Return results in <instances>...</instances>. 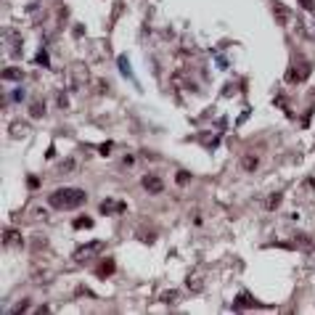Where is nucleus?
Listing matches in <instances>:
<instances>
[{"label": "nucleus", "instance_id": "14", "mask_svg": "<svg viewBox=\"0 0 315 315\" xmlns=\"http://www.w3.org/2000/svg\"><path fill=\"white\" fill-rule=\"evenodd\" d=\"M74 228H93V220H90V218H77Z\"/></svg>", "mask_w": 315, "mask_h": 315}, {"label": "nucleus", "instance_id": "12", "mask_svg": "<svg viewBox=\"0 0 315 315\" xmlns=\"http://www.w3.org/2000/svg\"><path fill=\"white\" fill-rule=\"evenodd\" d=\"M11 135H14V138H24V135H27V124H24V122H14V124H11Z\"/></svg>", "mask_w": 315, "mask_h": 315}, {"label": "nucleus", "instance_id": "22", "mask_svg": "<svg viewBox=\"0 0 315 315\" xmlns=\"http://www.w3.org/2000/svg\"><path fill=\"white\" fill-rule=\"evenodd\" d=\"M27 183H29V188H37V186H40V180H37V178H29Z\"/></svg>", "mask_w": 315, "mask_h": 315}, {"label": "nucleus", "instance_id": "17", "mask_svg": "<svg viewBox=\"0 0 315 315\" xmlns=\"http://www.w3.org/2000/svg\"><path fill=\"white\" fill-rule=\"evenodd\" d=\"M120 69H122L124 74L130 77V67H127V58H124V56H120Z\"/></svg>", "mask_w": 315, "mask_h": 315}, {"label": "nucleus", "instance_id": "2", "mask_svg": "<svg viewBox=\"0 0 315 315\" xmlns=\"http://www.w3.org/2000/svg\"><path fill=\"white\" fill-rule=\"evenodd\" d=\"M141 186H143V191H148V194H162V191H165V180H162L156 172L143 175Z\"/></svg>", "mask_w": 315, "mask_h": 315}, {"label": "nucleus", "instance_id": "10", "mask_svg": "<svg viewBox=\"0 0 315 315\" xmlns=\"http://www.w3.org/2000/svg\"><path fill=\"white\" fill-rule=\"evenodd\" d=\"M29 114L35 117V120H40V117H45V101H32Z\"/></svg>", "mask_w": 315, "mask_h": 315}, {"label": "nucleus", "instance_id": "21", "mask_svg": "<svg viewBox=\"0 0 315 315\" xmlns=\"http://www.w3.org/2000/svg\"><path fill=\"white\" fill-rule=\"evenodd\" d=\"M109 148H111V143H103V146H101V154L109 156Z\"/></svg>", "mask_w": 315, "mask_h": 315}, {"label": "nucleus", "instance_id": "11", "mask_svg": "<svg viewBox=\"0 0 315 315\" xmlns=\"http://www.w3.org/2000/svg\"><path fill=\"white\" fill-rule=\"evenodd\" d=\"M22 69H14V67H5L3 69V80H22Z\"/></svg>", "mask_w": 315, "mask_h": 315}, {"label": "nucleus", "instance_id": "20", "mask_svg": "<svg viewBox=\"0 0 315 315\" xmlns=\"http://www.w3.org/2000/svg\"><path fill=\"white\" fill-rule=\"evenodd\" d=\"M188 180H191V175H188V172H178V183H180V186H186Z\"/></svg>", "mask_w": 315, "mask_h": 315}, {"label": "nucleus", "instance_id": "15", "mask_svg": "<svg viewBox=\"0 0 315 315\" xmlns=\"http://www.w3.org/2000/svg\"><path fill=\"white\" fill-rule=\"evenodd\" d=\"M111 270H114V262L106 260V262H103V267H98V275H109Z\"/></svg>", "mask_w": 315, "mask_h": 315}, {"label": "nucleus", "instance_id": "13", "mask_svg": "<svg viewBox=\"0 0 315 315\" xmlns=\"http://www.w3.org/2000/svg\"><path fill=\"white\" fill-rule=\"evenodd\" d=\"M281 201H284V194H273V196H267L265 207H267V209H278Z\"/></svg>", "mask_w": 315, "mask_h": 315}, {"label": "nucleus", "instance_id": "9", "mask_svg": "<svg viewBox=\"0 0 315 315\" xmlns=\"http://www.w3.org/2000/svg\"><path fill=\"white\" fill-rule=\"evenodd\" d=\"M74 167H77V159H74V156H69V159L58 162V175H69Z\"/></svg>", "mask_w": 315, "mask_h": 315}, {"label": "nucleus", "instance_id": "18", "mask_svg": "<svg viewBox=\"0 0 315 315\" xmlns=\"http://www.w3.org/2000/svg\"><path fill=\"white\" fill-rule=\"evenodd\" d=\"M299 5H302L305 11H313V8H315V0H299Z\"/></svg>", "mask_w": 315, "mask_h": 315}, {"label": "nucleus", "instance_id": "8", "mask_svg": "<svg viewBox=\"0 0 315 315\" xmlns=\"http://www.w3.org/2000/svg\"><path fill=\"white\" fill-rule=\"evenodd\" d=\"M159 299L165 302V305H178V302H180V291H175V289H167V291L159 294Z\"/></svg>", "mask_w": 315, "mask_h": 315}, {"label": "nucleus", "instance_id": "6", "mask_svg": "<svg viewBox=\"0 0 315 315\" xmlns=\"http://www.w3.org/2000/svg\"><path fill=\"white\" fill-rule=\"evenodd\" d=\"M186 286H188V291L199 294V291H204V278H201L199 273H191V275L186 278Z\"/></svg>", "mask_w": 315, "mask_h": 315}, {"label": "nucleus", "instance_id": "5", "mask_svg": "<svg viewBox=\"0 0 315 315\" xmlns=\"http://www.w3.org/2000/svg\"><path fill=\"white\" fill-rule=\"evenodd\" d=\"M22 233L14 231V228H5L3 231V246H22Z\"/></svg>", "mask_w": 315, "mask_h": 315}, {"label": "nucleus", "instance_id": "4", "mask_svg": "<svg viewBox=\"0 0 315 315\" xmlns=\"http://www.w3.org/2000/svg\"><path fill=\"white\" fill-rule=\"evenodd\" d=\"M270 8H273V16H275V22L284 27V24H289V19H291V11L286 8L281 0H270Z\"/></svg>", "mask_w": 315, "mask_h": 315}, {"label": "nucleus", "instance_id": "1", "mask_svg": "<svg viewBox=\"0 0 315 315\" xmlns=\"http://www.w3.org/2000/svg\"><path fill=\"white\" fill-rule=\"evenodd\" d=\"M88 201V194L82 188H56L48 196V204L53 209H77Z\"/></svg>", "mask_w": 315, "mask_h": 315}, {"label": "nucleus", "instance_id": "19", "mask_svg": "<svg viewBox=\"0 0 315 315\" xmlns=\"http://www.w3.org/2000/svg\"><path fill=\"white\" fill-rule=\"evenodd\" d=\"M24 310H27V302H19L16 307H11V315H14V313H24Z\"/></svg>", "mask_w": 315, "mask_h": 315}, {"label": "nucleus", "instance_id": "3", "mask_svg": "<svg viewBox=\"0 0 315 315\" xmlns=\"http://www.w3.org/2000/svg\"><path fill=\"white\" fill-rule=\"evenodd\" d=\"M101 249H103L101 241H90V244H85V246H77V249H74V260H82V262H85V260L93 257V254H98Z\"/></svg>", "mask_w": 315, "mask_h": 315}, {"label": "nucleus", "instance_id": "7", "mask_svg": "<svg viewBox=\"0 0 315 315\" xmlns=\"http://www.w3.org/2000/svg\"><path fill=\"white\" fill-rule=\"evenodd\" d=\"M124 201H114V199H106V201H101V212L103 215H111V212H124Z\"/></svg>", "mask_w": 315, "mask_h": 315}, {"label": "nucleus", "instance_id": "16", "mask_svg": "<svg viewBox=\"0 0 315 315\" xmlns=\"http://www.w3.org/2000/svg\"><path fill=\"white\" fill-rule=\"evenodd\" d=\"M241 165H244V170H254V167H257V159H254V156H244Z\"/></svg>", "mask_w": 315, "mask_h": 315}]
</instances>
